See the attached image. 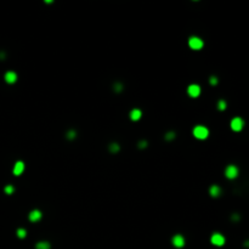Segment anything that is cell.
<instances>
[{
    "instance_id": "cell-1",
    "label": "cell",
    "mask_w": 249,
    "mask_h": 249,
    "mask_svg": "<svg viewBox=\"0 0 249 249\" xmlns=\"http://www.w3.org/2000/svg\"><path fill=\"white\" fill-rule=\"evenodd\" d=\"M193 136L198 140H205L209 136V130L203 125H197L193 128Z\"/></svg>"
},
{
    "instance_id": "cell-2",
    "label": "cell",
    "mask_w": 249,
    "mask_h": 249,
    "mask_svg": "<svg viewBox=\"0 0 249 249\" xmlns=\"http://www.w3.org/2000/svg\"><path fill=\"white\" fill-rule=\"evenodd\" d=\"M203 45H204L203 40L198 37H191L190 40H188V46L192 50H201L203 48Z\"/></svg>"
},
{
    "instance_id": "cell-3",
    "label": "cell",
    "mask_w": 249,
    "mask_h": 249,
    "mask_svg": "<svg viewBox=\"0 0 249 249\" xmlns=\"http://www.w3.org/2000/svg\"><path fill=\"white\" fill-rule=\"evenodd\" d=\"M231 129L233 130V131H236V133H238V131H241L242 129H243V126H244V120L241 118V117H234L232 120H231Z\"/></svg>"
},
{
    "instance_id": "cell-4",
    "label": "cell",
    "mask_w": 249,
    "mask_h": 249,
    "mask_svg": "<svg viewBox=\"0 0 249 249\" xmlns=\"http://www.w3.org/2000/svg\"><path fill=\"white\" fill-rule=\"evenodd\" d=\"M238 168L236 167V165H228V167L226 168V170H225V175H226V178L227 179H230V180H233V179H236L237 176H238Z\"/></svg>"
},
{
    "instance_id": "cell-5",
    "label": "cell",
    "mask_w": 249,
    "mask_h": 249,
    "mask_svg": "<svg viewBox=\"0 0 249 249\" xmlns=\"http://www.w3.org/2000/svg\"><path fill=\"white\" fill-rule=\"evenodd\" d=\"M210 242H211V244H214V245H216V247H221V245L225 244V237H224L221 233L215 232V233L211 234Z\"/></svg>"
},
{
    "instance_id": "cell-6",
    "label": "cell",
    "mask_w": 249,
    "mask_h": 249,
    "mask_svg": "<svg viewBox=\"0 0 249 249\" xmlns=\"http://www.w3.org/2000/svg\"><path fill=\"white\" fill-rule=\"evenodd\" d=\"M201 87L199 85H197V84H192V85H190L188 87V89H187V93H188V95L191 96V97H198L199 95H201Z\"/></svg>"
},
{
    "instance_id": "cell-7",
    "label": "cell",
    "mask_w": 249,
    "mask_h": 249,
    "mask_svg": "<svg viewBox=\"0 0 249 249\" xmlns=\"http://www.w3.org/2000/svg\"><path fill=\"white\" fill-rule=\"evenodd\" d=\"M173 244L176 247V248H182L184 245H185V238H184V236H181V234H175L174 237H173Z\"/></svg>"
},
{
    "instance_id": "cell-8",
    "label": "cell",
    "mask_w": 249,
    "mask_h": 249,
    "mask_svg": "<svg viewBox=\"0 0 249 249\" xmlns=\"http://www.w3.org/2000/svg\"><path fill=\"white\" fill-rule=\"evenodd\" d=\"M23 170H25V163L23 162H16V164H15V167H14V175H16V176H18V175H21L22 173H23Z\"/></svg>"
},
{
    "instance_id": "cell-9",
    "label": "cell",
    "mask_w": 249,
    "mask_h": 249,
    "mask_svg": "<svg viewBox=\"0 0 249 249\" xmlns=\"http://www.w3.org/2000/svg\"><path fill=\"white\" fill-rule=\"evenodd\" d=\"M5 81L6 83H9V84H14V83L17 80V74L15 73V72H12V70H10V72H6L5 73Z\"/></svg>"
},
{
    "instance_id": "cell-10",
    "label": "cell",
    "mask_w": 249,
    "mask_h": 249,
    "mask_svg": "<svg viewBox=\"0 0 249 249\" xmlns=\"http://www.w3.org/2000/svg\"><path fill=\"white\" fill-rule=\"evenodd\" d=\"M41 219V211L40 210H32L31 211V214H29V220L32 221V222H37V221H39Z\"/></svg>"
},
{
    "instance_id": "cell-11",
    "label": "cell",
    "mask_w": 249,
    "mask_h": 249,
    "mask_svg": "<svg viewBox=\"0 0 249 249\" xmlns=\"http://www.w3.org/2000/svg\"><path fill=\"white\" fill-rule=\"evenodd\" d=\"M209 193L211 197H219L221 195V188L218 185H211V187L209 188Z\"/></svg>"
},
{
    "instance_id": "cell-12",
    "label": "cell",
    "mask_w": 249,
    "mask_h": 249,
    "mask_svg": "<svg viewBox=\"0 0 249 249\" xmlns=\"http://www.w3.org/2000/svg\"><path fill=\"white\" fill-rule=\"evenodd\" d=\"M141 117H142V112H141L140 110H137V108H135V110H133V111L130 112V119L134 120V122L139 120Z\"/></svg>"
},
{
    "instance_id": "cell-13",
    "label": "cell",
    "mask_w": 249,
    "mask_h": 249,
    "mask_svg": "<svg viewBox=\"0 0 249 249\" xmlns=\"http://www.w3.org/2000/svg\"><path fill=\"white\" fill-rule=\"evenodd\" d=\"M35 249H50V243L49 242H39V243H37Z\"/></svg>"
},
{
    "instance_id": "cell-14",
    "label": "cell",
    "mask_w": 249,
    "mask_h": 249,
    "mask_svg": "<svg viewBox=\"0 0 249 249\" xmlns=\"http://www.w3.org/2000/svg\"><path fill=\"white\" fill-rule=\"evenodd\" d=\"M226 107H227V103H226L224 100H220V101L218 102V110H219V111H225Z\"/></svg>"
},
{
    "instance_id": "cell-15",
    "label": "cell",
    "mask_w": 249,
    "mask_h": 249,
    "mask_svg": "<svg viewBox=\"0 0 249 249\" xmlns=\"http://www.w3.org/2000/svg\"><path fill=\"white\" fill-rule=\"evenodd\" d=\"M27 236V231L25 228H18L17 230V237L18 238H25Z\"/></svg>"
},
{
    "instance_id": "cell-16",
    "label": "cell",
    "mask_w": 249,
    "mask_h": 249,
    "mask_svg": "<svg viewBox=\"0 0 249 249\" xmlns=\"http://www.w3.org/2000/svg\"><path fill=\"white\" fill-rule=\"evenodd\" d=\"M4 191H5V193H6V195H12V193H14V191H15V188H14V186H12V185H8V186L4 188Z\"/></svg>"
},
{
    "instance_id": "cell-17",
    "label": "cell",
    "mask_w": 249,
    "mask_h": 249,
    "mask_svg": "<svg viewBox=\"0 0 249 249\" xmlns=\"http://www.w3.org/2000/svg\"><path fill=\"white\" fill-rule=\"evenodd\" d=\"M110 151H111L112 153L118 152V151H119V145H118V143H112V145L110 146Z\"/></svg>"
},
{
    "instance_id": "cell-18",
    "label": "cell",
    "mask_w": 249,
    "mask_h": 249,
    "mask_svg": "<svg viewBox=\"0 0 249 249\" xmlns=\"http://www.w3.org/2000/svg\"><path fill=\"white\" fill-rule=\"evenodd\" d=\"M75 136H77V133H75V131H73V130H70V131H68V133H67V139H69V140L75 139Z\"/></svg>"
},
{
    "instance_id": "cell-19",
    "label": "cell",
    "mask_w": 249,
    "mask_h": 249,
    "mask_svg": "<svg viewBox=\"0 0 249 249\" xmlns=\"http://www.w3.org/2000/svg\"><path fill=\"white\" fill-rule=\"evenodd\" d=\"M209 83H210L211 85H216V84H218V78H216V77H210Z\"/></svg>"
},
{
    "instance_id": "cell-20",
    "label": "cell",
    "mask_w": 249,
    "mask_h": 249,
    "mask_svg": "<svg viewBox=\"0 0 249 249\" xmlns=\"http://www.w3.org/2000/svg\"><path fill=\"white\" fill-rule=\"evenodd\" d=\"M122 90H123V85H122V84H116V85H114V91L119 93V91H122Z\"/></svg>"
},
{
    "instance_id": "cell-21",
    "label": "cell",
    "mask_w": 249,
    "mask_h": 249,
    "mask_svg": "<svg viewBox=\"0 0 249 249\" xmlns=\"http://www.w3.org/2000/svg\"><path fill=\"white\" fill-rule=\"evenodd\" d=\"M174 137H175V133H168L167 136H165V139H167V140H173Z\"/></svg>"
},
{
    "instance_id": "cell-22",
    "label": "cell",
    "mask_w": 249,
    "mask_h": 249,
    "mask_svg": "<svg viewBox=\"0 0 249 249\" xmlns=\"http://www.w3.org/2000/svg\"><path fill=\"white\" fill-rule=\"evenodd\" d=\"M139 147H140V148H145V147H147V142H146V141H141V142L139 143Z\"/></svg>"
},
{
    "instance_id": "cell-23",
    "label": "cell",
    "mask_w": 249,
    "mask_h": 249,
    "mask_svg": "<svg viewBox=\"0 0 249 249\" xmlns=\"http://www.w3.org/2000/svg\"><path fill=\"white\" fill-rule=\"evenodd\" d=\"M232 219H233V220H238V219H239V216H238L237 214H233V215H232Z\"/></svg>"
},
{
    "instance_id": "cell-24",
    "label": "cell",
    "mask_w": 249,
    "mask_h": 249,
    "mask_svg": "<svg viewBox=\"0 0 249 249\" xmlns=\"http://www.w3.org/2000/svg\"><path fill=\"white\" fill-rule=\"evenodd\" d=\"M244 245H245V247H249V241H247V242L244 243Z\"/></svg>"
}]
</instances>
